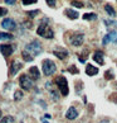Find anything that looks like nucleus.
Listing matches in <instances>:
<instances>
[{
	"label": "nucleus",
	"mask_w": 117,
	"mask_h": 123,
	"mask_svg": "<svg viewBox=\"0 0 117 123\" xmlns=\"http://www.w3.org/2000/svg\"><path fill=\"white\" fill-rule=\"evenodd\" d=\"M83 19L84 20H94V19H97V14H94V13H86V14H83Z\"/></svg>",
	"instance_id": "412c9836"
},
{
	"label": "nucleus",
	"mask_w": 117,
	"mask_h": 123,
	"mask_svg": "<svg viewBox=\"0 0 117 123\" xmlns=\"http://www.w3.org/2000/svg\"><path fill=\"white\" fill-rule=\"evenodd\" d=\"M54 83L57 85L59 93L63 95V97H67L69 94V88H68V81L64 76H57L54 79Z\"/></svg>",
	"instance_id": "f03ea898"
},
{
	"label": "nucleus",
	"mask_w": 117,
	"mask_h": 123,
	"mask_svg": "<svg viewBox=\"0 0 117 123\" xmlns=\"http://www.w3.org/2000/svg\"><path fill=\"white\" fill-rule=\"evenodd\" d=\"M4 1H5L6 4H9V5H13V4H14L16 0H4Z\"/></svg>",
	"instance_id": "2f4dec72"
},
{
	"label": "nucleus",
	"mask_w": 117,
	"mask_h": 123,
	"mask_svg": "<svg viewBox=\"0 0 117 123\" xmlns=\"http://www.w3.org/2000/svg\"><path fill=\"white\" fill-rule=\"evenodd\" d=\"M38 0H21L23 5H31V4H35Z\"/></svg>",
	"instance_id": "b1692460"
},
{
	"label": "nucleus",
	"mask_w": 117,
	"mask_h": 123,
	"mask_svg": "<svg viewBox=\"0 0 117 123\" xmlns=\"http://www.w3.org/2000/svg\"><path fill=\"white\" fill-rule=\"evenodd\" d=\"M42 122H43V123H48L47 121H44V118H42Z\"/></svg>",
	"instance_id": "72a5a7b5"
},
{
	"label": "nucleus",
	"mask_w": 117,
	"mask_h": 123,
	"mask_svg": "<svg viewBox=\"0 0 117 123\" xmlns=\"http://www.w3.org/2000/svg\"><path fill=\"white\" fill-rule=\"evenodd\" d=\"M46 88L49 90V93H51V95H52V99L53 100H59V94H58V92H56V90H53V88H52V83H48L46 84Z\"/></svg>",
	"instance_id": "dca6fc26"
},
{
	"label": "nucleus",
	"mask_w": 117,
	"mask_h": 123,
	"mask_svg": "<svg viewBox=\"0 0 117 123\" xmlns=\"http://www.w3.org/2000/svg\"><path fill=\"white\" fill-rule=\"evenodd\" d=\"M108 121H110L108 118H106V119H105V118H102V119L100 121V123H108Z\"/></svg>",
	"instance_id": "473e14b6"
},
{
	"label": "nucleus",
	"mask_w": 117,
	"mask_h": 123,
	"mask_svg": "<svg viewBox=\"0 0 117 123\" xmlns=\"http://www.w3.org/2000/svg\"><path fill=\"white\" fill-rule=\"evenodd\" d=\"M19 85H20L21 89H24V90L28 92V90H30L31 88H33V79H31L29 75L23 74L19 77Z\"/></svg>",
	"instance_id": "39448f33"
},
{
	"label": "nucleus",
	"mask_w": 117,
	"mask_h": 123,
	"mask_svg": "<svg viewBox=\"0 0 117 123\" xmlns=\"http://www.w3.org/2000/svg\"><path fill=\"white\" fill-rule=\"evenodd\" d=\"M1 116H3V113H1V111H0V118H1Z\"/></svg>",
	"instance_id": "f704fd0d"
},
{
	"label": "nucleus",
	"mask_w": 117,
	"mask_h": 123,
	"mask_svg": "<svg viewBox=\"0 0 117 123\" xmlns=\"http://www.w3.org/2000/svg\"><path fill=\"white\" fill-rule=\"evenodd\" d=\"M14 36L10 33H5V32H0V39H13Z\"/></svg>",
	"instance_id": "4be33fe9"
},
{
	"label": "nucleus",
	"mask_w": 117,
	"mask_h": 123,
	"mask_svg": "<svg viewBox=\"0 0 117 123\" xmlns=\"http://www.w3.org/2000/svg\"><path fill=\"white\" fill-rule=\"evenodd\" d=\"M0 123H15V119L13 116H4V118H1Z\"/></svg>",
	"instance_id": "aec40b11"
},
{
	"label": "nucleus",
	"mask_w": 117,
	"mask_h": 123,
	"mask_svg": "<svg viewBox=\"0 0 117 123\" xmlns=\"http://www.w3.org/2000/svg\"><path fill=\"white\" fill-rule=\"evenodd\" d=\"M110 42L117 43V31H112V32L107 33L105 37H103V39H102V44H103V46H106V44L110 43Z\"/></svg>",
	"instance_id": "0eeeda50"
},
{
	"label": "nucleus",
	"mask_w": 117,
	"mask_h": 123,
	"mask_svg": "<svg viewBox=\"0 0 117 123\" xmlns=\"http://www.w3.org/2000/svg\"><path fill=\"white\" fill-rule=\"evenodd\" d=\"M14 49H15V47L13 46V44H0V52H1V55L5 57L11 56V53Z\"/></svg>",
	"instance_id": "9d476101"
},
{
	"label": "nucleus",
	"mask_w": 117,
	"mask_h": 123,
	"mask_svg": "<svg viewBox=\"0 0 117 123\" xmlns=\"http://www.w3.org/2000/svg\"><path fill=\"white\" fill-rule=\"evenodd\" d=\"M38 13H39V10H31V12H28V13H26V14H28L30 18H34L35 15H37L38 14Z\"/></svg>",
	"instance_id": "bb28decb"
},
{
	"label": "nucleus",
	"mask_w": 117,
	"mask_h": 123,
	"mask_svg": "<svg viewBox=\"0 0 117 123\" xmlns=\"http://www.w3.org/2000/svg\"><path fill=\"white\" fill-rule=\"evenodd\" d=\"M37 34H39L40 37H44L47 39H53L54 38V32H53V29L47 23H44V20L39 24V27L37 28Z\"/></svg>",
	"instance_id": "f257e3e1"
},
{
	"label": "nucleus",
	"mask_w": 117,
	"mask_h": 123,
	"mask_svg": "<svg viewBox=\"0 0 117 123\" xmlns=\"http://www.w3.org/2000/svg\"><path fill=\"white\" fill-rule=\"evenodd\" d=\"M72 5H73V6H77V8H83V6H84V5H83V3L76 1V0H73V1H72Z\"/></svg>",
	"instance_id": "a878e982"
},
{
	"label": "nucleus",
	"mask_w": 117,
	"mask_h": 123,
	"mask_svg": "<svg viewBox=\"0 0 117 123\" xmlns=\"http://www.w3.org/2000/svg\"><path fill=\"white\" fill-rule=\"evenodd\" d=\"M98 67H96L94 65H91V63H87V66H86V74L88 76H96L98 74Z\"/></svg>",
	"instance_id": "4468645a"
},
{
	"label": "nucleus",
	"mask_w": 117,
	"mask_h": 123,
	"mask_svg": "<svg viewBox=\"0 0 117 123\" xmlns=\"http://www.w3.org/2000/svg\"><path fill=\"white\" fill-rule=\"evenodd\" d=\"M103 23H105L107 27H110V25H117V22H115V20H103Z\"/></svg>",
	"instance_id": "393cba45"
},
{
	"label": "nucleus",
	"mask_w": 117,
	"mask_h": 123,
	"mask_svg": "<svg viewBox=\"0 0 117 123\" xmlns=\"http://www.w3.org/2000/svg\"><path fill=\"white\" fill-rule=\"evenodd\" d=\"M116 85H117V84H116Z\"/></svg>",
	"instance_id": "c9c22d12"
},
{
	"label": "nucleus",
	"mask_w": 117,
	"mask_h": 123,
	"mask_svg": "<svg viewBox=\"0 0 117 123\" xmlns=\"http://www.w3.org/2000/svg\"><path fill=\"white\" fill-rule=\"evenodd\" d=\"M1 27L6 31H14L16 28V23L11 19V18H5V19L1 22Z\"/></svg>",
	"instance_id": "1a4fd4ad"
},
{
	"label": "nucleus",
	"mask_w": 117,
	"mask_h": 123,
	"mask_svg": "<svg viewBox=\"0 0 117 123\" xmlns=\"http://www.w3.org/2000/svg\"><path fill=\"white\" fill-rule=\"evenodd\" d=\"M21 57H23V60H24L25 62H31V61L34 60V56H33V55H31L30 52H28V51H25V49L21 52Z\"/></svg>",
	"instance_id": "a211bd4d"
},
{
	"label": "nucleus",
	"mask_w": 117,
	"mask_h": 123,
	"mask_svg": "<svg viewBox=\"0 0 117 123\" xmlns=\"http://www.w3.org/2000/svg\"><path fill=\"white\" fill-rule=\"evenodd\" d=\"M42 69H43V74L44 75L51 76V75H53L57 71V66H56V63L53 62L52 60L46 58V60H43V62H42Z\"/></svg>",
	"instance_id": "7ed1b4c3"
},
{
	"label": "nucleus",
	"mask_w": 117,
	"mask_h": 123,
	"mask_svg": "<svg viewBox=\"0 0 117 123\" xmlns=\"http://www.w3.org/2000/svg\"><path fill=\"white\" fill-rule=\"evenodd\" d=\"M25 51L30 52L33 56H38V55L42 53L43 48H42V44H40L39 41L34 39V41H31L30 43H28V44L25 46Z\"/></svg>",
	"instance_id": "20e7f679"
},
{
	"label": "nucleus",
	"mask_w": 117,
	"mask_h": 123,
	"mask_svg": "<svg viewBox=\"0 0 117 123\" xmlns=\"http://www.w3.org/2000/svg\"><path fill=\"white\" fill-rule=\"evenodd\" d=\"M69 71L73 72V74H74V72L77 74V72H78V69H77V67H74V66H72V67H69Z\"/></svg>",
	"instance_id": "7c9ffc66"
},
{
	"label": "nucleus",
	"mask_w": 117,
	"mask_h": 123,
	"mask_svg": "<svg viewBox=\"0 0 117 123\" xmlns=\"http://www.w3.org/2000/svg\"><path fill=\"white\" fill-rule=\"evenodd\" d=\"M46 1H47V4H48L49 6H51V8H53V6H56V3H57V0H46Z\"/></svg>",
	"instance_id": "cd10ccee"
},
{
	"label": "nucleus",
	"mask_w": 117,
	"mask_h": 123,
	"mask_svg": "<svg viewBox=\"0 0 117 123\" xmlns=\"http://www.w3.org/2000/svg\"><path fill=\"white\" fill-rule=\"evenodd\" d=\"M77 117H78V111L74 107L68 108V111L66 112V118L68 121H74V119H77Z\"/></svg>",
	"instance_id": "9b49d317"
},
{
	"label": "nucleus",
	"mask_w": 117,
	"mask_h": 123,
	"mask_svg": "<svg viewBox=\"0 0 117 123\" xmlns=\"http://www.w3.org/2000/svg\"><path fill=\"white\" fill-rule=\"evenodd\" d=\"M64 14L68 17L69 19H77V18L79 17L78 12H76V10H73V9H71V8L66 9V10H64Z\"/></svg>",
	"instance_id": "f3484780"
},
{
	"label": "nucleus",
	"mask_w": 117,
	"mask_h": 123,
	"mask_svg": "<svg viewBox=\"0 0 117 123\" xmlns=\"http://www.w3.org/2000/svg\"><path fill=\"white\" fill-rule=\"evenodd\" d=\"M29 75H30V77L33 80H39L40 79V72H39L37 66H31L30 67L29 69Z\"/></svg>",
	"instance_id": "2eb2a0df"
},
{
	"label": "nucleus",
	"mask_w": 117,
	"mask_h": 123,
	"mask_svg": "<svg viewBox=\"0 0 117 123\" xmlns=\"http://www.w3.org/2000/svg\"><path fill=\"white\" fill-rule=\"evenodd\" d=\"M103 57H105V53H103L101 49H97V51H94L92 58L94 60V62H97L98 65H103L105 61H103Z\"/></svg>",
	"instance_id": "f8f14e48"
},
{
	"label": "nucleus",
	"mask_w": 117,
	"mask_h": 123,
	"mask_svg": "<svg viewBox=\"0 0 117 123\" xmlns=\"http://www.w3.org/2000/svg\"><path fill=\"white\" fill-rule=\"evenodd\" d=\"M21 69H23V63L19 61H13L9 69V76H15Z\"/></svg>",
	"instance_id": "6e6552de"
},
{
	"label": "nucleus",
	"mask_w": 117,
	"mask_h": 123,
	"mask_svg": "<svg viewBox=\"0 0 117 123\" xmlns=\"http://www.w3.org/2000/svg\"><path fill=\"white\" fill-rule=\"evenodd\" d=\"M53 55H54L57 58H59V60H64V58L68 57V51L64 48H57L53 51Z\"/></svg>",
	"instance_id": "ddd939ff"
},
{
	"label": "nucleus",
	"mask_w": 117,
	"mask_h": 123,
	"mask_svg": "<svg viewBox=\"0 0 117 123\" xmlns=\"http://www.w3.org/2000/svg\"><path fill=\"white\" fill-rule=\"evenodd\" d=\"M111 74H112V71H111V70H108V71H107L106 74H105V75H106V79H108V80H111V79H113V76H112Z\"/></svg>",
	"instance_id": "c85d7f7f"
},
{
	"label": "nucleus",
	"mask_w": 117,
	"mask_h": 123,
	"mask_svg": "<svg viewBox=\"0 0 117 123\" xmlns=\"http://www.w3.org/2000/svg\"><path fill=\"white\" fill-rule=\"evenodd\" d=\"M6 13H8V10H6V9H5V8H1V6H0V17H3V15H5V14H6Z\"/></svg>",
	"instance_id": "c756f323"
},
{
	"label": "nucleus",
	"mask_w": 117,
	"mask_h": 123,
	"mask_svg": "<svg viewBox=\"0 0 117 123\" xmlns=\"http://www.w3.org/2000/svg\"><path fill=\"white\" fill-rule=\"evenodd\" d=\"M105 12H106L110 17H112V18L116 17V12H115V9L112 8V5H110V4H106V5H105Z\"/></svg>",
	"instance_id": "6ab92c4d"
},
{
	"label": "nucleus",
	"mask_w": 117,
	"mask_h": 123,
	"mask_svg": "<svg viewBox=\"0 0 117 123\" xmlns=\"http://www.w3.org/2000/svg\"><path fill=\"white\" fill-rule=\"evenodd\" d=\"M21 98H23V93H21L20 90H16L14 93V100H20Z\"/></svg>",
	"instance_id": "5701e85b"
},
{
	"label": "nucleus",
	"mask_w": 117,
	"mask_h": 123,
	"mask_svg": "<svg viewBox=\"0 0 117 123\" xmlns=\"http://www.w3.org/2000/svg\"><path fill=\"white\" fill-rule=\"evenodd\" d=\"M83 41H84V34L83 33H74V34H72L71 37H69V43L73 47L82 46Z\"/></svg>",
	"instance_id": "423d86ee"
}]
</instances>
